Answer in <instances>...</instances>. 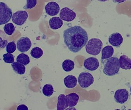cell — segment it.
<instances>
[{
  "mask_svg": "<svg viewBox=\"0 0 131 110\" xmlns=\"http://www.w3.org/2000/svg\"><path fill=\"white\" fill-rule=\"evenodd\" d=\"M64 42L69 50L73 53L80 51L88 40L86 31L79 26H75L65 30L63 33Z\"/></svg>",
  "mask_w": 131,
  "mask_h": 110,
  "instance_id": "cell-1",
  "label": "cell"
},
{
  "mask_svg": "<svg viewBox=\"0 0 131 110\" xmlns=\"http://www.w3.org/2000/svg\"><path fill=\"white\" fill-rule=\"evenodd\" d=\"M120 68L119 60L116 57H113L106 61L103 72L106 75L112 76L118 74Z\"/></svg>",
  "mask_w": 131,
  "mask_h": 110,
  "instance_id": "cell-2",
  "label": "cell"
},
{
  "mask_svg": "<svg viewBox=\"0 0 131 110\" xmlns=\"http://www.w3.org/2000/svg\"><path fill=\"white\" fill-rule=\"evenodd\" d=\"M102 46V42L100 39L92 38L86 46V51L90 55L96 56L100 53Z\"/></svg>",
  "mask_w": 131,
  "mask_h": 110,
  "instance_id": "cell-3",
  "label": "cell"
},
{
  "mask_svg": "<svg viewBox=\"0 0 131 110\" xmlns=\"http://www.w3.org/2000/svg\"><path fill=\"white\" fill-rule=\"evenodd\" d=\"M12 10L4 2L0 3V25L6 24L12 18Z\"/></svg>",
  "mask_w": 131,
  "mask_h": 110,
  "instance_id": "cell-4",
  "label": "cell"
},
{
  "mask_svg": "<svg viewBox=\"0 0 131 110\" xmlns=\"http://www.w3.org/2000/svg\"><path fill=\"white\" fill-rule=\"evenodd\" d=\"M94 81V78L92 75L88 72H82L78 77V83L82 88L89 87L93 84Z\"/></svg>",
  "mask_w": 131,
  "mask_h": 110,
  "instance_id": "cell-5",
  "label": "cell"
},
{
  "mask_svg": "<svg viewBox=\"0 0 131 110\" xmlns=\"http://www.w3.org/2000/svg\"><path fill=\"white\" fill-rule=\"evenodd\" d=\"M28 17V13L26 11H18L13 14L12 21L16 25L21 26L26 21Z\"/></svg>",
  "mask_w": 131,
  "mask_h": 110,
  "instance_id": "cell-6",
  "label": "cell"
},
{
  "mask_svg": "<svg viewBox=\"0 0 131 110\" xmlns=\"http://www.w3.org/2000/svg\"><path fill=\"white\" fill-rule=\"evenodd\" d=\"M32 46L31 40L28 37H23L20 38L17 42V47L20 52L22 53L27 52Z\"/></svg>",
  "mask_w": 131,
  "mask_h": 110,
  "instance_id": "cell-7",
  "label": "cell"
},
{
  "mask_svg": "<svg viewBox=\"0 0 131 110\" xmlns=\"http://www.w3.org/2000/svg\"><path fill=\"white\" fill-rule=\"evenodd\" d=\"M60 18L67 22H70L74 20L76 17V13L68 7L62 8L60 12Z\"/></svg>",
  "mask_w": 131,
  "mask_h": 110,
  "instance_id": "cell-8",
  "label": "cell"
},
{
  "mask_svg": "<svg viewBox=\"0 0 131 110\" xmlns=\"http://www.w3.org/2000/svg\"><path fill=\"white\" fill-rule=\"evenodd\" d=\"M129 92L126 89H118L114 95V99L116 102L122 104L127 101L128 99Z\"/></svg>",
  "mask_w": 131,
  "mask_h": 110,
  "instance_id": "cell-9",
  "label": "cell"
},
{
  "mask_svg": "<svg viewBox=\"0 0 131 110\" xmlns=\"http://www.w3.org/2000/svg\"><path fill=\"white\" fill-rule=\"evenodd\" d=\"M98 59L95 57H90L85 60L83 63L84 67L87 70L93 71L96 70L99 66Z\"/></svg>",
  "mask_w": 131,
  "mask_h": 110,
  "instance_id": "cell-10",
  "label": "cell"
},
{
  "mask_svg": "<svg viewBox=\"0 0 131 110\" xmlns=\"http://www.w3.org/2000/svg\"><path fill=\"white\" fill-rule=\"evenodd\" d=\"M46 13L50 16L57 15L60 10V7L58 4L55 2H50L47 3L45 7Z\"/></svg>",
  "mask_w": 131,
  "mask_h": 110,
  "instance_id": "cell-11",
  "label": "cell"
},
{
  "mask_svg": "<svg viewBox=\"0 0 131 110\" xmlns=\"http://www.w3.org/2000/svg\"><path fill=\"white\" fill-rule=\"evenodd\" d=\"M123 41V38L119 33H113L109 37V43L112 46L116 48L120 47Z\"/></svg>",
  "mask_w": 131,
  "mask_h": 110,
  "instance_id": "cell-12",
  "label": "cell"
},
{
  "mask_svg": "<svg viewBox=\"0 0 131 110\" xmlns=\"http://www.w3.org/2000/svg\"><path fill=\"white\" fill-rule=\"evenodd\" d=\"M114 53V49L112 46H107L102 50L101 62L104 64L105 62L108 59L112 57Z\"/></svg>",
  "mask_w": 131,
  "mask_h": 110,
  "instance_id": "cell-13",
  "label": "cell"
},
{
  "mask_svg": "<svg viewBox=\"0 0 131 110\" xmlns=\"http://www.w3.org/2000/svg\"><path fill=\"white\" fill-rule=\"evenodd\" d=\"M49 25L52 30H57L62 26L63 21L59 17H53L50 19Z\"/></svg>",
  "mask_w": 131,
  "mask_h": 110,
  "instance_id": "cell-14",
  "label": "cell"
},
{
  "mask_svg": "<svg viewBox=\"0 0 131 110\" xmlns=\"http://www.w3.org/2000/svg\"><path fill=\"white\" fill-rule=\"evenodd\" d=\"M120 68L123 69L130 70L131 69V59L125 55L120 56L119 59Z\"/></svg>",
  "mask_w": 131,
  "mask_h": 110,
  "instance_id": "cell-15",
  "label": "cell"
},
{
  "mask_svg": "<svg viewBox=\"0 0 131 110\" xmlns=\"http://www.w3.org/2000/svg\"><path fill=\"white\" fill-rule=\"evenodd\" d=\"M66 98L69 107H73L77 104L79 97L76 93L73 92L66 95Z\"/></svg>",
  "mask_w": 131,
  "mask_h": 110,
  "instance_id": "cell-16",
  "label": "cell"
},
{
  "mask_svg": "<svg viewBox=\"0 0 131 110\" xmlns=\"http://www.w3.org/2000/svg\"><path fill=\"white\" fill-rule=\"evenodd\" d=\"M64 83L67 88H73L76 86L77 80L74 76L69 75L64 79Z\"/></svg>",
  "mask_w": 131,
  "mask_h": 110,
  "instance_id": "cell-17",
  "label": "cell"
},
{
  "mask_svg": "<svg viewBox=\"0 0 131 110\" xmlns=\"http://www.w3.org/2000/svg\"><path fill=\"white\" fill-rule=\"evenodd\" d=\"M57 101V110H65L69 106L67 101L66 96L63 94H61L59 95Z\"/></svg>",
  "mask_w": 131,
  "mask_h": 110,
  "instance_id": "cell-18",
  "label": "cell"
},
{
  "mask_svg": "<svg viewBox=\"0 0 131 110\" xmlns=\"http://www.w3.org/2000/svg\"><path fill=\"white\" fill-rule=\"evenodd\" d=\"M11 66L14 71L19 75L24 74L26 72V67L24 65L19 62H14L11 64Z\"/></svg>",
  "mask_w": 131,
  "mask_h": 110,
  "instance_id": "cell-19",
  "label": "cell"
},
{
  "mask_svg": "<svg viewBox=\"0 0 131 110\" xmlns=\"http://www.w3.org/2000/svg\"><path fill=\"white\" fill-rule=\"evenodd\" d=\"M62 66L65 72H69L74 69L75 63L73 61L71 60L66 59L62 63Z\"/></svg>",
  "mask_w": 131,
  "mask_h": 110,
  "instance_id": "cell-20",
  "label": "cell"
},
{
  "mask_svg": "<svg viewBox=\"0 0 131 110\" xmlns=\"http://www.w3.org/2000/svg\"><path fill=\"white\" fill-rule=\"evenodd\" d=\"M16 60L17 62L22 63L24 65H28L30 62V58L29 56L25 53H21L17 57Z\"/></svg>",
  "mask_w": 131,
  "mask_h": 110,
  "instance_id": "cell-21",
  "label": "cell"
},
{
  "mask_svg": "<svg viewBox=\"0 0 131 110\" xmlns=\"http://www.w3.org/2000/svg\"><path fill=\"white\" fill-rule=\"evenodd\" d=\"M54 89L52 85L50 84L45 85L42 89V93L45 96L50 97L53 94Z\"/></svg>",
  "mask_w": 131,
  "mask_h": 110,
  "instance_id": "cell-22",
  "label": "cell"
},
{
  "mask_svg": "<svg viewBox=\"0 0 131 110\" xmlns=\"http://www.w3.org/2000/svg\"><path fill=\"white\" fill-rule=\"evenodd\" d=\"M30 53L32 57L38 59L42 56L43 51L40 47H35L32 49Z\"/></svg>",
  "mask_w": 131,
  "mask_h": 110,
  "instance_id": "cell-23",
  "label": "cell"
},
{
  "mask_svg": "<svg viewBox=\"0 0 131 110\" xmlns=\"http://www.w3.org/2000/svg\"><path fill=\"white\" fill-rule=\"evenodd\" d=\"M4 30L7 34L11 36L15 31V27L12 23L6 24L4 27Z\"/></svg>",
  "mask_w": 131,
  "mask_h": 110,
  "instance_id": "cell-24",
  "label": "cell"
},
{
  "mask_svg": "<svg viewBox=\"0 0 131 110\" xmlns=\"http://www.w3.org/2000/svg\"><path fill=\"white\" fill-rule=\"evenodd\" d=\"M16 49V45L14 41H11L8 43L6 46V50L9 53H13Z\"/></svg>",
  "mask_w": 131,
  "mask_h": 110,
  "instance_id": "cell-25",
  "label": "cell"
},
{
  "mask_svg": "<svg viewBox=\"0 0 131 110\" xmlns=\"http://www.w3.org/2000/svg\"><path fill=\"white\" fill-rule=\"evenodd\" d=\"M3 59L5 62L12 63L14 61V56L10 53H5L3 55Z\"/></svg>",
  "mask_w": 131,
  "mask_h": 110,
  "instance_id": "cell-26",
  "label": "cell"
},
{
  "mask_svg": "<svg viewBox=\"0 0 131 110\" xmlns=\"http://www.w3.org/2000/svg\"><path fill=\"white\" fill-rule=\"evenodd\" d=\"M37 3V0H26V4L23 8L25 9H32L36 6Z\"/></svg>",
  "mask_w": 131,
  "mask_h": 110,
  "instance_id": "cell-27",
  "label": "cell"
},
{
  "mask_svg": "<svg viewBox=\"0 0 131 110\" xmlns=\"http://www.w3.org/2000/svg\"><path fill=\"white\" fill-rule=\"evenodd\" d=\"M8 43V41L6 40H2V38H1V48H4L6 46Z\"/></svg>",
  "mask_w": 131,
  "mask_h": 110,
  "instance_id": "cell-28",
  "label": "cell"
},
{
  "mask_svg": "<svg viewBox=\"0 0 131 110\" xmlns=\"http://www.w3.org/2000/svg\"><path fill=\"white\" fill-rule=\"evenodd\" d=\"M17 110H28V108L27 106H26L25 105L21 104L19 105L17 107Z\"/></svg>",
  "mask_w": 131,
  "mask_h": 110,
  "instance_id": "cell-29",
  "label": "cell"
},
{
  "mask_svg": "<svg viewBox=\"0 0 131 110\" xmlns=\"http://www.w3.org/2000/svg\"><path fill=\"white\" fill-rule=\"evenodd\" d=\"M126 0H113V2L115 3H118V4H120V3H122L125 1Z\"/></svg>",
  "mask_w": 131,
  "mask_h": 110,
  "instance_id": "cell-30",
  "label": "cell"
},
{
  "mask_svg": "<svg viewBox=\"0 0 131 110\" xmlns=\"http://www.w3.org/2000/svg\"><path fill=\"white\" fill-rule=\"evenodd\" d=\"M98 1L102 2H105L107 1L108 0H98Z\"/></svg>",
  "mask_w": 131,
  "mask_h": 110,
  "instance_id": "cell-31",
  "label": "cell"
},
{
  "mask_svg": "<svg viewBox=\"0 0 131 110\" xmlns=\"http://www.w3.org/2000/svg\"><path fill=\"white\" fill-rule=\"evenodd\" d=\"M130 92H131V87H130Z\"/></svg>",
  "mask_w": 131,
  "mask_h": 110,
  "instance_id": "cell-32",
  "label": "cell"
}]
</instances>
